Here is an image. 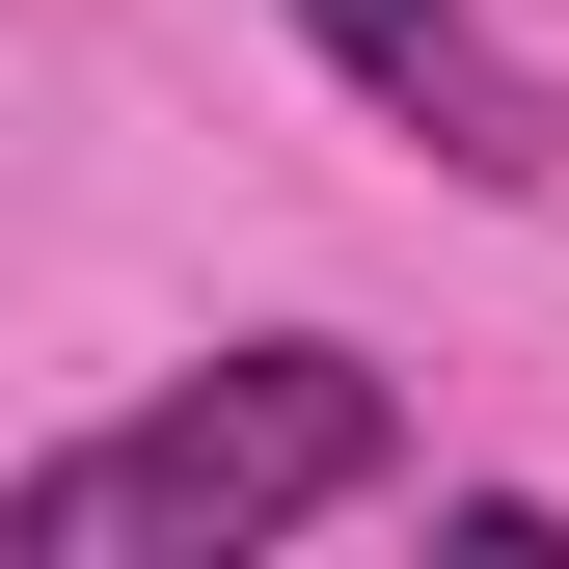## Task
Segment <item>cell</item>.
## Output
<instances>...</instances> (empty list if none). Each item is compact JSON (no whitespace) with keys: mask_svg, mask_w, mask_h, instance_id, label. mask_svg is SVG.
<instances>
[{"mask_svg":"<svg viewBox=\"0 0 569 569\" xmlns=\"http://www.w3.org/2000/svg\"><path fill=\"white\" fill-rule=\"evenodd\" d=\"M352 488H407V380L326 352V326H271V352H190V380L109 407V435H54L0 488V542L28 569H244V542L352 516Z\"/></svg>","mask_w":569,"mask_h":569,"instance_id":"cell-1","label":"cell"},{"mask_svg":"<svg viewBox=\"0 0 569 569\" xmlns=\"http://www.w3.org/2000/svg\"><path fill=\"white\" fill-rule=\"evenodd\" d=\"M271 28H299L326 82H352V109H407V136H435L461 190H542V163H569V109H542V54L488 28V0H271Z\"/></svg>","mask_w":569,"mask_h":569,"instance_id":"cell-2","label":"cell"}]
</instances>
